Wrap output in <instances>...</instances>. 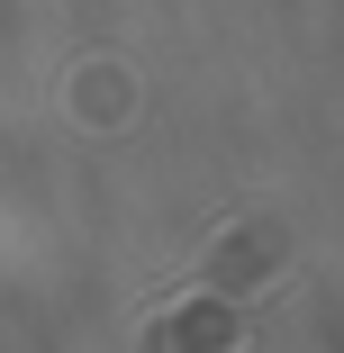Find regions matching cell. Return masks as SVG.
Instances as JSON below:
<instances>
[{"instance_id": "cell-1", "label": "cell", "mask_w": 344, "mask_h": 353, "mask_svg": "<svg viewBox=\"0 0 344 353\" xmlns=\"http://www.w3.org/2000/svg\"><path fill=\"white\" fill-rule=\"evenodd\" d=\"M236 344H245V308L236 299H181L172 317L145 326L136 353H236Z\"/></svg>"}, {"instance_id": "cell-2", "label": "cell", "mask_w": 344, "mask_h": 353, "mask_svg": "<svg viewBox=\"0 0 344 353\" xmlns=\"http://www.w3.org/2000/svg\"><path fill=\"white\" fill-rule=\"evenodd\" d=\"M272 263H281V227H245V236H227L209 263H199V281H209V290H254Z\"/></svg>"}]
</instances>
